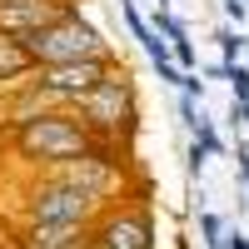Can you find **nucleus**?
Segmentation results:
<instances>
[{"instance_id": "nucleus-7", "label": "nucleus", "mask_w": 249, "mask_h": 249, "mask_svg": "<svg viewBox=\"0 0 249 249\" xmlns=\"http://www.w3.org/2000/svg\"><path fill=\"white\" fill-rule=\"evenodd\" d=\"M65 10H80L75 0H0V35L25 40L35 30H45L50 20H60Z\"/></svg>"}, {"instance_id": "nucleus-9", "label": "nucleus", "mask_w": 249, "mask_h": 249, "mask_svg": "<svg viewBox=\"0 0 249 249\" xmlns=\"http://www.w3.org/2000/svg\"><path fill=\"white\" fill-rule=\"evenodd\" d=\"M199 234H204V249H224V239H230V230H224V214L204 210V214H199Z\"/></svg>"}, {"instance_id": "nucleus-4", "label": "nucleus", "mask_w": 249, "mask_h": 249, "mask_svg": "<svg viewBox=\"0 0 249 249\" xmlns=\"http://www.w3.org/2000/svg\"><path fill=\"white\" fill-rule=\"evenodd\" d=\"M120 70H124L120 55H110V60H70V65H40L30 85L45 95L50 105L70 110L75 100H85L90 90H100V85H105L110 75H120Z\"/></svg>"}, {"instance_id": "nucleus-14", "label": "nucleus", "mask_w": 249, "mask_h": 249, "mask_svg": "<svg viewBox=\"0 0 249 249\" xmlns=\"http://www.w3.org/2000/svg\"><path fill=\"white\" fill-rule=\"evenodd\" d=\"M224 249H249V234H239V230H234L230 239H224Z\"/></svg>"}, {"instance_id": "nucleus-2", "label": "nucleus", "mask_w": 249, "mask_h": 249, "mask_svg": "<svg viewBox=\"0 0 249 249\" xmlns=\"http://www.w3.org/2000/svg\"><path fill=\"white\" fill-rule=\"evenodd\" d=\"M75 120L85 124L95 140H115V144H130V135L140 130V100H135V80L130 70L110 75L100 90H90L85 100H75Z\"/></svg>"}, {"instance_id": "nucleus-3", "label": "nucleus", "mask_w": 249, "mask_h": 249, "mask_svg": "<svg viewBox=\"0 0 249 249\" xmlns=\"http://www.w3.org/2000/svg\"><path fill=\"white\" fill-rule=\"evenodd\" d=\"M20 45L30 50L35 70H40V65H70V60H110V55H115V45H110V40L100 35V30H95L80 10H65L60 20H50L45 30L25 35Z\"/></svg>"}, {"instance_id": "nucleus-10", "label": "nucleus", "mask_w": 249, "mask_h": 249, "mask_svg": "<svg viewBox=\"0 0 249 249\" xmlns=\"http://www.w3.org/2000/svg\"><path fill=\"white\" fill-rule=\"evenodd\" d=\"M179 95H190L195 105L204 100V80H199V70H195V75H184V85H179Z\"/></svg>"}, {"instance_id": "nucleus-1", "label": "nucleus", "mask_w": 249, "mask_h": 249, "mask_svg": "<svg viewBox=\"0 0 249 249\" xmlns=\"http://www.w3.org/2000/svg\"><path fill=\"white\" fill-rule=\"evenodd\" d=\"M10 144H15V155H20V160L45 164V170L55 175V170H70V164L85 160V155H90V144H95V135L75 120V110H40L35 120L15 124Z\"/></svg>"}, {"instance_id": "nucleus-16", "label": "nucleus", "mask_w": 249, "mask_h": 249, "mask_svg": "<svg viewBox=\"0 0 249 249\" xmlns=\"http://www.w3.org/2000/svg\"><path fill=\"white\" fill-rule=\"evenodd\" d=\"M0 249H5V244H0Z\"/></svg>"}, {"instance_id": "nucleus-12", "label": "nucleus", "mask_w": 249, "mask_h": 249, "mask_svg": "<svg viewBox=\"0 0 249 249\" xmlns=\"http://www.w3.org/2000/svg\"><path fill=\"white\" fill-rule=\"evenodd\" d=\"M224 15H230V20H239V25H244V20H249V5H244V0H224Z\"/></svg>"}, {"instance_id": "nucleus-5", "label": "nucleus", "mask_w": 249, "mask_h": 249, "mask_svg": "<svg viewBox=\"0 0 249 249\" xmlns=\"http://www.w3.org/2000/svg\"><path fill=\"white\" fill-rule=\"evenodd\" d=\"M95 199L65 175H45L30 184V224H65V230H85Z\"/></svg>"}, {"instance_id": "nucleus-13", "label": "nucleus", "mask_w": 249, "mask_h": 249, "mask_svg": "<svg viewBox=\"0 0 249 249\" xmlns=\"http://www.w3.org/2000/svg\"><path fill=\"white\" fill-rule=\"evenodd\" d=\"M234 155H239V184H244V195H249V150H244V144H239Z\"/></svg>"}, {"instance_id": "nucleus-15", "label": "nucleus", "mask_w": 249, "mask_h": 249, "mask_svg": "<svg viewBox=\"0 0 249 249\" xmlns=\"http://www.w3.org/2000/svg\"><path fill=\"white\" fill-rule=\"evenodd\" d=\"M155 10H170V0H155Z\"/></svg>"}, {"instance_id": "nucleus-6", "label": "nucleus", "mask_w": 249, "mask_h": 249, "mask_svg": "<svg viewBox=\"0 0 249 249\" xmlns=\"http://www.w3.org/2000/svg\"><path fill=\"white\" fill-rule=\"evenodd\" d=\"M90 249H155V219L144 204H110L90 230Z\"/></svg>"}, {"instance_id": "nucleus-8", "label": "nucleus", "mask_w": 249, "mask_h": 249, "mask_svg": "<svg viewBox=\"0 0 249 249\" xmlns=\"http://www.w3.org/2000/svg\"><path fill=\"white\" fill-rule=\"evenodd\" d=\"M15 80H35V60H30V50L20 45L15 35H0V85H15Z\"/></svg>"}, {"instance_id": "nucleus-11", "label": "nucleus", "mask_w": 249, "mask_h": 249, "mask_svg": "<svg viewBox=\"0 0 249 249\" xmlns=\"http://www.w3.org/2000/svg\"><path fill=\"white\" fill-rule=\"evenodd\" d=\"M230 130H249V105H239V100L230 105Z\"/></svg>"}]
</instances>
